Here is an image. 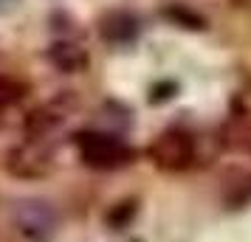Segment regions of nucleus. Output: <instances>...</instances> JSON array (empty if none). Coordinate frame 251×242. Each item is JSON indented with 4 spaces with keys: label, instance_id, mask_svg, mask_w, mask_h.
Here are the masks:
<instances>
[{
    "label": "nucleus",
    "instance_id": "obj_1",
    "mask_svg": "<svg viewBox=\"0 0 251 242\" xmlns=\"http://www.w3.org/2000/svg\"><path fill=\"white\" fill-rule=\"evenodd\" d=\"M76 152L79 158L91 169H122L133 161V150L127 147L122 138H116L110 132H96V130H85V132H76Z\"/></svg>",
    "mask_w": 251,
    "mask_h": 242
},
{
    "label": "nucleus",
    "instance_id": "obj_2",
    "mask_svg": "<svg viewBox=\"0 0 251 242\" xmlns=\"http://www.w3.org/2000/svg\"><path fill=\"white\" fill-rule=\"evenodd\" d=\"M3 166L12 177L20 180H40L54 172V147L48 141L25 138L23 144H14L12 150L6 152Z\"/></svg>",
    "mask_w": 251,
    "mask_h": 242
},
{
    "label": "nucleus",
    "instance_id": "obj_3",
    "mask_svg": "<svg viewBox=\"0 0 251 242\" xmlns=\"http://www.w3.org/2000/svg\"><path fill=\"white\" fill-rule=\"evenodd\" d=\"M12 225L25 242H48L57 234L59 214L48 200L28 197L12 208Z\"/></svg>",
    "mask_w": 251,
    "mask_h": 242
},
{
    "label": "nucleus",
    "instance_id": "obj_4",
    "mask_svg": "<svg viewBox=\"0 0 251 242\" xmlns=\"http://www.w3.org/2000/svg\"><path fill=\"white\" fill-rule=\"evenodd\" d=\"M152 166L161 172H186L198 158L195 138L183 130H167L147 147Z\"/></svg>",
    "mask_w": 251,
    "mask_h": 242
},
{
    "label": "nucleus",
    "instance_id": "obj_5",
    "mask_svg": "<svg viewBox=\"0 0 251 242\" xmlns=\"http://www.w3.org/2000/svg\"><path fill=\"white\" fill-rule=\"evenodd\" d=\"M74 107H76V96H74L71 90L59 93V96H54L51 102L34 107L31 113L25 115V124H23L25 138L48 141L51 132H57V130L68 121V115L74 113Z\"/></svg>",
    "mask_w": 251,
    "mask_h": 242
},
{
    "label": "nucleus",
    "instance_id": "obj_6",
    "mask_svg": "<svg viewBox=\"0 0 251 242\" xmlns=\"http://www.w3.org/2000/svg\"><path fill=\"white\" fill-rule=\"evenodd\" d=\"M46 59L51 62V68L59 70V73H82L91 65L88 48H82L74 40H57V43H51L46 51Z\"/></svg>",
    "mask_w": 251,
    "mask_h": 242
},
{
    "label": "nucleus",
    "instance_id": "obj_7",
    "mask_svg": "<svg viewBox=\"0 0 251 242\" xmlns=\"http://www.w3.org/2000/svg\"><path fill=\"white\" fill-rule=\"evenodd\" d=\"M99 37L110 45H127L138 37V17L125 12V9H113L99 17Z\"/></svg>",
    "mask_w": 251,
    "mask_h": 242
},
{
    "label": "nucleus",
    "instance_id": "obj_8",
    "mask_svg": "<svg viewBox=\"0 0 251 242\" xmlns=\"http://www.w3.org/2000/svg\"><path fill=\"white\" fill-rule=\"evenodd\" d=\"M164 17L172 20L175 25H183V28H195V31L206 28V20L195 12V9H189L186 3H170V6L164 9Z\"/></svg>",
    "mask_w": 251,
    "mask_h": 242
},
{
    "label": "nucleus",
    "instance_id": "obj_9",
    "mask_svg": "<svg viewBox=\"0 0 251 242\" xmlns=\"http://www.w3.org/2000/svg\"><path fill=\"white\" fill-rule=\"evenodd\" d=\"M23 96H25L23 82H17V79H12V76H3V73H0V110L9 107V104H14V102H20Z\"/></svg>",
    "mask_w": 251,
    "mask_h": 242
},
{
    "label": "nucleus",
    "instance_id": "obj_10",
    "mask_svg": "<svg viewBox=\"0 0 251 242\" xmlns=\"http://www.w3.org/2000/svg\"><path fill=\"white\" fill-rule=\"evenodd\" d=\"M228 144L231 147H237L240 152H246L251 155V118H237V124L228 130Z\"/></svg>",
    "mask_w": 251,
    "mask_h": 242
},
{
    "label": "nucleus",
    "instance_id": "obj_11",
    "mask_svg": "<svg viewBox=\"0 0 251 242\" xmlns=\"http://www.w3.org/2000/svg\"><path fill=\"white\" fill-rule=\"evenodd\" d=\"M234 6H240V9H251V0H231Z\"/></svg>",
    "mask_w": 251,
    "mask_h": 242
},
{
    "label": "nucleus",
    "instance_id": "obj_12",
    "mask_svg": "<svg viewBox=\"0 0 251 242\" xmlns=\"http://www.w3.org/2000/svg\"><path fill=\"white\" fill-rule=\"evenodd\" d=\"M0 3H17V0H0Z\"/></svg>",
    "mask_w": 251,
    "mask_h": 242
}]
</instances>
